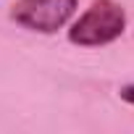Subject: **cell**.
<instances>
[{
  "label": "cell",
  "mask_w": 134,
  "mask_h": 134,
  "mask_svg": "<svg viewBox=\"0 0 134 134\" xmlns=\"http://www.w3.org/2000/svg\"><path fill=\"white\" fill-rule=\"evenodd\" d=\"M126 29V11L116 3V0H92V5L71 21L69 37L71 45L76 47H103L116 42Z\"/></svg>",
  "instance_id": "1"
},
{
  "label": "cell",
  "mask_w": 134,
  "mask_h": 134,
  "mask_svg": "<svg viewBox=\"0 0 134 134\" xmlns=\"http://www.w3.org/2000/svg\"><path fill=\"white\" fill-rule=\"evenodd\" d=\"M76 5L79 0H16L11 8V21L26 32L55 34L71 24Z\"/></svg>",
  "instance_id": "2"
},
{
  "label": "cell",
  "mask_w": 134,
  "mask_h": 134,
  "mask_svg": "<svg viewBox=\"0 0 134 134\" xmlns=\"http://www.w3.org/2000/svg\"><path fill=\"white\" fill-rule=\"evenodd\" d=\"M118 97L126 103V105H131L134 108V82H129V84H124L121 90H118Z\"/></svg>",
  "instance_id": "3"
}]
</instances>
